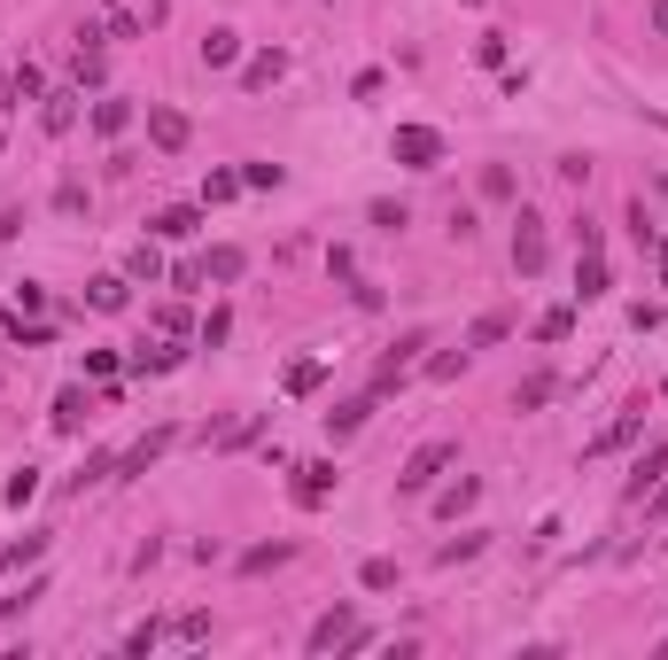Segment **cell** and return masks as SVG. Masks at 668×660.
Masks as SVG:
<instances>
[{
	"mask_svg": "<svg viewBox=\"0 0 668 660\" xmlns=\"http://www.w3.org/2000/svg\"><path fill=\"white\" fill-rule=\"evenodd\" d=\"M389 155L404 163V172H436V163H444V132L436 125H396L389 132Z\"/></svg>",
	"mask_w": 668,
	"mask_h": 660,
	"instance_id": "7a4b0ae2",
	"label": "cell"
},
{
	"mask_svg": "<svg viewBox=\"0 0 668 660\" xmlns=\"http://www.w3.org/2000/svg\"><path fill=\"white\" fill-rule=\"evenodd\" d=\"M32 489H39V466H16V482H9V506H32Z\"/></svg>",
	"mask_w": 668,
	"mask_h": 660,
	"instance_id": "74e56055",
	"label": "cell"
},
{
	"mask_svg": "<svg viewBox=\"0 0 668 660\" xmlns=\"http://www.w3.org/2000/svg\"><path fill=\"white\" fill-rule=\"evenodd\" d=\"M163 443H172V428H156V436H140V443H133V451L117 459V482H140V474H148V466L163 459Z\"/></svg>",
	"mask_w": 668,
	"mask_h": 660,
	"instance_id": "8992f818",
	"label": "cell"
},
{
	"mask_svg": "<svg viewBox=\"0 0 668 660\" xmlns=\"http://www.w3.org/2000/svg\"><path fill=\"white\" fill-rule=\"evenodd\" d=\"M373 404H381V396H358V404H343V412H326V428H334V436H358V428L373 420Z\"/></svg>",
	"mask_w": 668,
	"mask_h": 660,
	"instance_id": "2e32d148",
	"label": "cell"
},
{
	"mask_svg": "<svg viewBox=\"0 0 668 660\" xmlns=\"http://www.w3.org/2000/svg\"><path fill=\"white\" fill-rule=\"evenodd\" d=\"M39 125H47V132H70V125H78V94H47Z\"/></svg>",
	"mask_w": 668,
	"mask_h": 660,
	"instance_id": "ac0fdd59",
	"label": "cell"
},
{
	"mask_svg": "<svg viewBox=\"0 0 668 660\" xmlns=\"http://www.w3.org/2000/svg\"><path fill=\"white\" fill-rule=\"evenodd\" d=\"M296 544H257V552H241V575H265V567H288Z\"/></svg>",
	"mask_w": 668,
	"mask_h": 660,
	"instance_id": "cb8c5ba5",
	"label": "cell"
},
{
	"mask_svg": "<svg viewBox=\"0 0 668 660\" xmlns=\"http://www.w3.org/2000/svg\"><path fill=\"white\" fill-rule=\"evenodd\" d=\"M637 412H645V404H637ZM637 412H622V420H614V428H607V436H599L591 451H622V443H630V436L645 428V420H637Z\"/></svg>",
	"mask_w": 668,
	"mask_h": 660,
	"instance_id": "f1b7e54d",
	"label": "cell"
},
{
	"mask_svg": "<svg viewBox=\"0 0 668 660\" xmlns=\"http://www.w3.org/2000/svg\"><path fill=\"white\" fill-rule=\"evenodd\" d=\"M319 381H326V366H319V358H296V366H288V396H311Z\"/></svg>",
	"mask_w": 668,
	"mask_h": 660,
	"instance_id": "4316f807",
	"label": "cell"
},
{
	"mask_svg": "<svg viewBox=\"0 0 668 660\" xmlns=\"http://www.w3.org/2000/svg\"><path fill=\"white\" fill-rule=\"evenodd\" d=\"M474 498H482V482H451L444 498H436V513H444V521H459V513H467Z\"/></svg>",
	"mask_w": 668,
	"mask_h": 660,
	"instance_id": "7402d4cb",
	"label": "cell"
},
{
	"mask_svg": "<svg viewBox=\"0 0 668 660\" xmlns=\"http://www.w3.org/2000/svg\"><path fill=\"white\" fill-rule=\"evenodd\" d=\"M482 195L490 202H514V172H506V163H490V172H482Z\"/></svg>",
	"mask_w": 668,
	"mask_h": 660,
	"instance_id": "e575fe53",
	"label": "cell"
},
{
	"mask_svg": "<svg viewBox=\"0 0 668 660\" xmlns=\"http://www.w3.org/2000/svg\"><path fill=\"white\" fill-rule=\"evenodd\" d=\"M358 583H366V591H396V559H366Z\"/></svg>",
	"mask_w": 668,
	"mask_h": 660,
	"instance_id": "1f68e13d",
	"label": "cell"
},
{
	"mask_svg": "<svg viewBox=\"0 0 668 660\" xmlns=\"http://www.w3.org/2000/svg\"><path fill=\"white\" fill-rule=\"evenodd\" d=\"M474 62H482V70H497V62H506V39L482 32V39H474Z\"/></svg>",
	"mask_w": 668,
	"mask_h": 660,
	"instance_id": "d590c367",
	"label": "cell"
},
{
	"mask_svg": "<svg viewBox=\"0 0 668 660\" xmlns=\"http://www.w3.org/2000/svg\"><path fill=\"white\" fill-rule=\"evenodd\" d=\"M110 466H117V459H110V451H94V459H87V466H78V474H70V489H87V482H102V474H110Z\"/></svg>",
	"mask_w": 668,
	"mask_h": 660,
	"instance_id": "8d00e7d4",
	"label": "cell"
},
{
	"mask_svg": "<svg viewBox=\"0 0 668 660\" xmlns=\"http://www.w3.org/2000/svg\"><path fill=\"white\" fill-rule=\"evenodd\" d=\"M241 273H249L241 250H210V257H203V280H241Z\"/></svg>",
	"mask_w": 668,
	"mask_h": 660,
	"instance_id": "ffe728a7",
	"label": "cell"
},
{
	"mask_svg": "<svg viewBox=\"0 0 668 660\" xmlns=\"http://www.w3.org/2000/svg\"><path fill=\"white\" fill-rule=\"evenodd\" d=\"M156 637H163V629H156V622H140V629L125 637V652H133V660H148V652H156Z\"/></svg>",
	"mask_w": 668,
	"mask_h": 660,
	"instance_id": "f35d334b",
	"label": "cell"
},
{
	"mask_svg": "<svg viewBox=\"0 0 668 660\" xmlns=\"http://www.w3.org/2000/svg\"><path fill=\"white\" fill-rule=\"evenodd\" d=\"M70 78H78V86H102V47H78L70 55Z\"/></svg>",
	"mask_w": 668,
	"mask_h": 660,
	"instance_id": "f546056e",
	"label": "cell"
},
{
	"mask_svg": "<svg viewBox=\"0 0 668 660\" xmlns=\"http://www.w3.org/2000/svg\"><path fill=\"white\" fill-rule=\"evenodd\" d=\"M451 459H459V443H444V436H436V443H421V451H412V459H404V474H396V489H404V498H421V489H436V474H444Z\"/></svg>",
	"mask_w": 668,
	"mask_h": 660,
	"instance_id": "3957f363",
	"label": "cell"
},
{
	"mask_svg": "<svg viewBox=\"0 0 668 660\" xmlns=\"http://www.w3.org/2000/svg\"><path fill=\"white\" fill-rule=\"evenodd\" d=\"M544 257H552V233H544V218L521 202V210H514V273H521V280H537V273H544Z\"/></svg>",
	"mask_w": 668,
	"mask_h": 660,
	"instance_id": "6da1fadb",
	"label": "cell"
},
{
	"mask_svg": "<svg viewBox=\"0 0 668 660\" xmlns=\"http://www.w3.org/2000/svg\"><path fill=\"white\" fill-rule=\"evenodd\" d=\"M288 172H280V163H249V172H241V187H257V195H273Z\"/></svg>",
	"mask_w": 668,
	"mask_h": 660,
	"instance_id": "836d02e7",
	"label": "cell"
},
{
	"mask_svg": "<svg viewBox=\"0 0 668 660\" xmlns=\"http://www.w3.org/2000/svg\"><path fill=\"white\" fill-rule=\"evenodd\" d=\"M180 358H187V350H172V343H156V350L140 343V350H133V366H140V373H172Z\"/></svg>",
	"mask_w": 668,
	"mask_h": 660,
	"instance_id": "603a6c76",
	"label": "cell"
},
{
	"mask_svg": "<svg viewBox=\"0 0 668 660\" xmlns=\"http://www.w3.org/2000/svg\"><path fill=\"white\" fill-rule=\"evenodd\" d=\"M16 94H24V102H47V78H39V70H32V62H24V70H16Z\"/></svg>",
	"mask_w": 668,
	"mask_h": 660,
	"instance_id": "ab89813d",
	"label": "cell"
},
{
	"mask_svg": "<svg viewBox=\"0 0 668 660\" xmlns=\"http://www.w3.org/2000/svg\"><path fill=\"white\" fill-rule=\"evenodd\" d=\"M226 62H241V32H203V70H226Z\"/></svg>",
	"mask_w": 668,
	"mask_h": 660,
	"instance_id": "7c38bea8",
	"label": "cell"
},
{
	"mask_svg": "<svg viewBox=\"0 0 668 660\" xmlns=\"http://www.w3.org/2000/svg\"><path fill=\"white\" fill-rule=\"evenodd\" d=\"M467 9H474V0H467Z\"/></svg>",
	"mask_w": 668,
	"mask_h": 660,
	"instance_id": "f6af8a7d",
	"label": "cell"
},
{
	"mask_svg": "<svg viewBox=\"0 0 668 660\" xmlns=\"http://www.w3.org/2000/svg\"><path fill=\"white\" fill-rule=\"evenodd\" d=\"M653 513H668V482H660V489H653Z\"/></svg>",
	"mask_w": 668,
	"mask_h": 660,
	"instance_id": "ee69618b",
	"label": "cell"
},
{
	"mask_svg": "<svg viewBox=\"0 0 668 660\" xmlns=\"http://www.w3.org/2000/svg\"><path fill=\"white\" fill-rule=\"evenodd\" d=\"M32 599H47V583H39V575H32V583H24L16 599H0V622H16V614H32Z\"/></svg>",
	"mask_w": 668,
	"mask_h": 660,
	"instance_id": "d6a6232c",
	"label": "cell"
},
{
	"mask_svg": "<svg viewBox=\"0 0 668 660\" xmlns=\"http://www.w3.org/2000/svg\"><path fill=\"white\" fill-rule=\"evenodd\" d=\"M233 195H241V172H210V180H203V210H210V202H233Z\"/></svg>",
	"mask_w": 668,
	"mask_h": 660,
	"instance_id": "4dcf8cb0",
	"label": "cell"
},
{
	"mask_svg": "<svg viewBox=\"0 0 668 660\" xmlns=\"http://www.w3.org/2000/svg\"><path fill=\"white\" fill-rule=\"evenodd\" d=\"M39 552H47V536H24V544H9V552H0V575H24Z\"/></svg>",
	"mask_w": 668,
	"mask_h": 660,
	"instance_id": "d4e9b609",
	"label": "cell"
},
{
	"mask_svg": "<svg viewBox=\"0 0 668 660\" xmlns=\"http://www.w3.org/2000/svg\"><path fill=\"white\" fill-rule=\"evenodd\" d=\"M47 420H55V436H78V428H87V389H62Z\"/></svg>",
	"mask_w": 668,
	"mask_h": 660,
	"instance_id": "30bf717a",
	"label": "cell"
},
{
	"mask_svg": "<svg viewBox=\"0 0 668 660\" xmlns=\"http://www.w3.org/2000/svg\"><path fill=\"white\" fill-rule=\"evenodd\" d=\"M326 489H334V466H326V459L296 466V506H326Z\"/></svg>",
	"mask_w": 668,
	"mask_h": 660,
	"instance_id": "ba28073f",
	"label": "cell"
},
{
	"mask_svg": "<svg viewBox=\"0 0 668 660\" xmlns=\"http://www.w3.org/2000/svg\"><path fill=\"white\" fill-rule=\"evenodd\" d=\"M148 140H156L163 155H180V148L195 140V125H187L180 109H163V102H148Z\"/></svg>",
	"mask_w": 668,
	"mask_h": 660,
	"instance_id": "277c9868",
	"label": "cell"
},
{
	"mask_svg": "<svg viewBox=\"0 0 668 660\" xmlns=\"http://www.w3.org/2000/svg\"><path fill=\"white\" fill-rule=\"evenodd\" d=\"M87 303H94V311H125V303H133V280H125V273H102V280L87 288Z\"/></svg>",
	"mask_w": 668,
	"mask_h": 660,
	"instance_id": "4fadbf2b",
	"label": "cell"
},
{
	"mask_svg": "<svg viewBox=\"0 0 668 660\" xmlns=\"http://www.w3.org/2000/svg\"><path fill=\"white\" fill-rule=\"evenodd\" d=\"M350 629H358V614H350V606H326V614L311 622V637H303V645H311V652H334Z\"/></svg>",
	"mask_w": 668,
	"mask_h": 660,
	"instance_id": "5b68a950",
	"label": "cell"
},
{
	"mask_svg": "<svg viewBox=\"0 0 668 660\" xmlns=\"http://www.w3.org/2000/svg\"><path fill=\"white\" fill-rule=\"evenodd\" d=\"M660 466H668V436H660V443H653V451L637 459V482H630V498H645V489H653V474H660Z\"/></svg>",
	"mask_w": 668,
	"mask_h": 660,
	"instance_id": "484cf974",
	"label": "cell"
},
{
	"mask_svg": "<svg viewBox=\"0 0 668 660\" xmlns=\"http://www.w3.org/2000/svg\"><path fill=\"white\" fill-rule=\"evenodd\" d=\"M280 78H288V55L273 47V55H249V70H241V86H249V94H265V86H280Z\"/></svg>",
	"mask_w": 668,
	"mask_h": 660,
	"instance_id": "9c48e42d",
	"label": "cell"
},
{
	"mask_svg": "<svg viewBox=\"0 0 668 660\" xmlns=\"http://www.w3.org/2000/svg\"><path fill=\"white\" fill-rule=\"evenodd\" d=\"M653 32H660V39H668V0H653Z\"/></svg>",
	"mask_w": 668,
	"mask_h": 660,
	"instance_id": "7bdbcfd3",
	"label": "cell"
},
{
	"mask_svg": "<svg viewBox=\"0 0 668 660\" xmlns=\"http://www.w3.org/2000/svg\"><path fill=\"white\" fill-rule=\"evenodd\" d=\"M653 273H660V288H668V233H653Z\"/></svg>",
	"mask_w": 668,
	"mask_h": 660,
	"instance_id": "b9f144b4",
	"label": "cell"
},
{
	"mask_svg": "<svg viewBox=\"0 0 668 660\" xmlns=\"http://www.w3.org/2000/svg\"><path fill=\"white\" fill-rule=\"evenodd\" d=\"M474 552H482V536H459V544H444L436 559H444V567H459V559H474Z\"/></svg>",
	"mask_w": 668,
	"mask_h": 660,
	"instance_id": "60d3db41",
	"label": "cell"
},
{
	"mask_svg": "<svg viewBox=\"0 0 668 660\" xmlns=\"http://www.w3.org/2000/svg\"><path fill=\"white\" fill-rule=\"evenodd\" d=\"M552 396H560V381H552V373H529V381L514 389V404H521V412H537V404H552Z\"/></svg>",
	"mask_w": 668,
	"mask_h": 660,
	"instance_id": "44dd1931",
	"label": "cell"
},
{
	"mask_svg": "<svg viewBox=\"0 0 668 660\" xmlns=\"http://www.w3.org/2000/svg\"><path fill=\"white\" fill-rule=\"evenodd\" d=\"M506 335H514V311H482L474 335H467V350H490V343H506Z\"/></svg>",
	"mask_w": 668,
	"mask_h": 660,
	"instance_id": "9a60e30c",
	"label": "cell"
},
{
	"mask_svg": "<svg viewBox=\"0 0 668 660\" xmlns=\"http://www.w3.org/2000/svg\"><path fill=\"white\" fill-rule=\"evenodd\" d=\"M125 280H148V288L163 280V257H156V241H140V250L125 257Z\"/></svg>",
	"mask_w": 668,
	"mask_h": 660,
	"instance_id": "e0dca14e",
	"label": "cell"
},
{
	"mask_svg": "<svg viewBox=\"0 0 668 660\" xmlns=\"http://www.w3.org/2000/svg\"><path fill=\"white\" fill-rule=\"evenodd\" d=\"M265 420H273V412H249V420L218 428V436H210V451H241V443H257V436H265Z\"/></svg>",
	"mask_w": 668,
	"mask_h": 660,
	"instance_id": "8fae6325",
	"label": "cell"
},
{
	"mask_svg": "<svg viewBox=\"0 0 668 660\" xmlns=\"http://www.w3.org/2000/svg\"><path fill=\"white\" fill-rule=\"evenodd\" d=\"M607 288H614V280H607V257H575V296H583V303H599Z\"/></svg>",
	"mask_w": 668,
	"mask_h": 660,
	"instance_id": "5bb4252c",
	"label": "cell"
},
{
	"mask_svg": "<svg viewBox=\"0 0 668 660\" xmlns=\"http://www.w3.org/2000/svg\"><path fill=\"white\" fill-rule=\"evenodd\" d=\"M195 225H203V202H180V210H156V218H148L156 241H187Z\"/></svg>",
	"mask_w": 668,
	"mask_h": 660,
	"instance_id": "52a82bcc",
	"label": "cell"
},
{
	"mask_svg": "<svg viewBox=\"0 0 668 660\" xmlns=\"http://www.w3.org/2000/svg\"><path fill=\"white\" fill-rule=\"evenodd\" d=\"M125 125H133V102H94V132L102 140H117Z\"/></svg>",
	"mask_w": 668,
	"mask_h": 660,
	"instance_id": "d6986e66",
	"label": "cell"
},
{
	"mask_svg": "<svg viewBox=\"0 0 668 660\" xmlns=\"http://www.w3.org/2000/svg\"><path fill=\"white\" fill-rule=\"evenodd\" d=\"M567 335H575V311H567V303L537 319V343H567Z\"/></svg>",
	"mask_w": 668,
	"mask_h": 660,
	"instance_id": "83f0119b",
	"label": "cell"
}]
</instances>
